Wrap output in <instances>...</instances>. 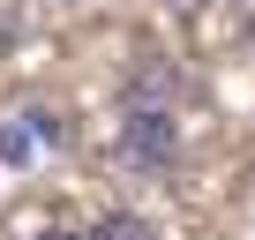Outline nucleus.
I'll list each match as a JSON object with an SVG mask.
<instances>
[{
    "label": "nucleus",
    "mask_w": 255,
    "mask_h": 240,
    "mask_svg": "<svg viewBox=\"0 0 255 240\" xmlns=\"http://www.w3.org/2000/svg\"><path fill=\"white\" fill-rule=\"evenodd\" d=\"M120 165L165 180L180 165V105H120Z\"/></svg>",
    "instance_id": "nucleus-1"
},
{
    "label": "nucleus",
    "mask_w": 255,
    "mask_h": 240,
    "mask_svg": "<svg viewBox=\"0 0 255 240\" xmlns=\"http://www.w3.org/2000/svg\"><path fill=\"white\" fill-rule=\"evenodd\" d=\"M30 240H83V225H38Z\"/></svg>",
    "instance_id": "nucleus-5"
},
{
    "label": "nucleus",
    "mask_w": 255,
    "mask_h": 240,
    "mask_svg": "<svg viewBox=\"0 0 255 240\" xmlns=\"http://www.w3.org/2000/svg\"><path fill=\"white\" fill-rule=\"evenodd\" d=\"M120 105H180V68L165 53H143L120 83Z\"/></svg>",
    "instance_id": "nucleus-3"
},
{
    "label": "nucleus",
    "mask_w": 255,
    "mask_h": 240,
    "mask_svg": "<svg viewBox=\"0 0 255 240\" xmlns=\"http://www.w3.org/2000/svg\"><path fill=\"white\" fill-rule=\"evenodd\" d=\"M60 8H75V0H60Z\"/></svg>",
    "instance_id": "nucleus-7"
},
{
    "label": "nucleus",
    "mask_w": 255,
    "mask_h": 240,
    "mask_svg": "<svg viewBox=\"0 0 255 240\" xmlns=\"http://www.w3.org/2000/svg\"><path fill=\"white\" fill-rule=\"evenodd\" d=\"M83 240H165V233H158V218H143V210H98V218L83 225Z\"/></svg>",
    "instance_id": "nucleus-4"
},
{
    "label": "nucleus",
    "mask_w": 255,
    "mask_h": 240,
    "mask_svg": "<svg viewBox=\"0 0 255 240\" xmlns=\"http://www.w3.org/2000/svg\"><path fill=\"white\" fill-rule=\"evenodd\" d=\"M248 38H255V8H248Z\"/></svg>",
    "instance_id": "nucleus-6"
},
{
    "label": "nucleus",
    "mask_w": 255,
    "mask_h": 240,
    "mask_svg": "<svg viewBox=\"0 0 255 240\" xmlns=\"http://www.w3.org/2000/svg\"><path fill=\"white\" fill-rule=\"evenodd\" d=\"M68 135H75V120L60 105H15L8 120H0V165H8V173H30L38 158L68 150Z\"/></svg>",
    "instance_id": "nucleus-2"
}]
</instances>
